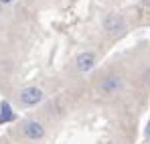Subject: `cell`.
<instances>
[{"instance_id":"obj_1","label":"cell","mask_w":150,"mask_h":144,"mask_svg":"<svg viewBox=\"0 0 150 144\" xmlns=\"http://www.w3.org/2000/svg\"><path fill=\"white\" fill-rule=\"evenodd\" d=\"M45 99V92L41 89V87H35V85H28V87H23L21 92H18V101L23 104V106H37V104H41Z\"/></svg>"},{"instance_id":"obj_3","label":"cell","mask_w":150,"mask_h":144,"mask_svg":"<svg viewBox=\"0 0 150 144\" xmlns=\"http://www.w3.org/2000/svg\"><path fill=\"white\" fill-rule=\"evenodd\" d=\"M103 28H105L108 33H112V35H118V33H122L126 28V23H124V18H122L120 14L110 12V14L103 18Z\"/></svg>"},{"instance_id":"obj_4","label":"cell","mask_w":150,"mask_h":144,"mask_svg":"<svg viewBox=\"0 0 150 144\" xmlns=\"http://www.w3.org/2000/svg\"><path fill=\"white\" fill-rule=\"evenodd\" d=\"M75 67H77V71H81V73L91 71V69L96 67V55H93L91 51L79 53V55L75 57Z\"/></svg>"},{"instance_id":"obj_2","label":"cell","mask_w":150,"mask_h":144,"mask_svg":"<svg viewBox=\"0 0 150 144\" xmlns=\"http://www.w3.org/2000/svg\"><path fill=\"white\" fill-rule=\"evenodd\" d=\"M23 134L28 140H41L45 136V126L37 120H26L23 124Z\"/></svg>"},{"instance_id":"obj_6","label":"cell","mask_w":150,"mask_h":144,"mask_svg":"<svg viewBox=\"0 0 150 144\" xmlns=\"http://www.w3.org/2000/svg\"><path fill=\"white\" fill-rule=\"evenodd\" d=\"M12 118H14V114H12L10 106H8L6 101H2V104H0V124H2V122H10Z\"/></svg>"},{"instance_id":"obj_5","label":"cell","mask_w":150,"mask_h":144,"mask_svg":"<svg viewBox=\"0 0 150 144\" xmlns=\"http://www.w3.org/2000/svg\"><path fill=\"white\" fill-rule=\"evenodd\" d=\"M120 87H122V77L120 75H108L105 79H101L100 92L105 94V96H114Z\"/></svg>"},{"instance_id":"obj_7","label":"cell","mask_w":150,"mask_h":144,"mask_svg":"<svg viewBox=\"0 0 150 144\" xmlns=\"http://www.w3.org/2000/svg\"><path fill=\"white\" fill-rule=\"evenodd\" d=\"M0 2H2V4H10L12 0H0Z\"/></svg>"},{"instance_id":"obj_8","label":"cell","mask_w":150,"mask_h":144,"mask_svg":"<svg viewBox=\"0 0 150 144\" xmlns=\"http://www.w3.org/2000/svg\"><path fill=\"white\" fill-rule=\"evenodd\" d=\"M148 144H150V142H148Z\"/></svg>"}]
</instances>
